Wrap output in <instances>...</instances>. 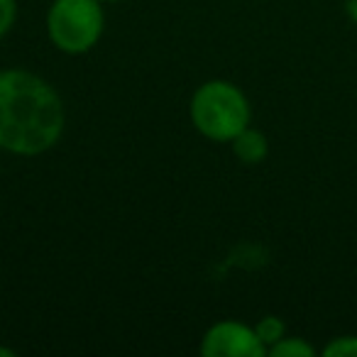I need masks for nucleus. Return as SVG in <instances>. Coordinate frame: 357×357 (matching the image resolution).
Here are the masks:
<instances>
[{"label": "nucleus", "mask_w": 357, "mask_h": 357, "mask_svg": "<svg viewBox=\"0 0 357 357\" xmlns=\"http://www.w3.org/2000/svg\"><path fill=\"white\" fill-rule=\"evenodd\" d=\"M66 110L56 89L25 69L0 71V149L37 157L64 135Z\"/></svg>", "instance_id": "obj_1"}, {"label": "nucleus", "mask_w": 357, "mask_h": 357, "mask_svg": "<svg viewBox=\"0 0 357 357\" xmlns=\"http://www.w3.org/2000/svg\"><path fill=\"white\" fill-rule=\"evenodd\" d=\"M189 118L211 142H233L252 123V108L243 89L225 79H213L194 91Z\"/></svg>", "instance_id": "obj_2"}, {"label": "nucleus", "mask_w": 357, "mask_h": 357, "mask_svg": "<svg viewBox=\"0 0 357 357\" xmlns=\"http://www.w3.org/2000/svg\"><path fill=\"white\" fill-rule=\"evenodd\" d=\"M103 30V0H54L47 10V37L64 54L79 56L91 52Z\"/></svg>", "instance_id": "obj_3"}, {"label": "nucleus", "mask_w": 357, "mask_h": 357, "mask_svg": "<svg viewBox=\"0 0 357 357\" xmlns=\"http://www.w3.org/2000/svg\"><path fill=\"white\" fill-rule=\"evenodd\" d=\"M204 357H264L267 347L259 340L255 326L240 321H218L201 337Z\"/></svg>", "instance_id": "obj_4"}, {"label": "nucleus", "mask_w": 357, "mask_h": 357, "mask_svg": "<svg viewBox=\"0 0 357 357\" xmlns=\"http://www.w3.org/2000/svg\"><path fill=\"white\" fill-rule=\"evenodd\" d=\"M230 144H233L235 157H238L243 164H248V167L262 164L264 159H267V154H269L267 135H264L262 130L252 128V125H248V128H245Z\"/></svg>", "instance_id": "obj_5"}, {"label": "nucleus", "mask_w": 357, "mask_h": 357, "mask_svg": "<svg viewBox=\"0 0 357 357\" xmlns=\"http://www.w3.org/2000/svg\"><path fill=\"white\" fill-rule=\"evenodd\" d=\"M267 355H272V357H313L316 355V347H313L308 340H303V337L284 335L282 340L274 342V345L269 347Z\"/></svg>", "instance_id": "obj_6"}, {"label": "nucleus", "mask_w": 357, "mask_h": 357, "mask_svg": "<svg viewBox=\"0 0 357 357\" xmlns=\"http://www.w3.org/2000/svg\"><path fill=\"white\" fill-rule=\"evenodd\" d=\"M255 331H257L259 340H262L264 347L269 350L274 342H279L284 335H287V323H284L279 316H264L255 323Z\"/></svg>", "instance_id": "obj_7"}, {"label": "nucleus", "mask_w": 357, "mask_h": 357, "mask_svg": "<svg viewBox=\"0 0 357 357\" xmlns=\"http://www.w3.org/2000/svg\"><path fill=\"white\" fill-rule=\"evenodd\" d=\"M326 357H357V335H340L333 337L326 347H323Z\"/></svg>", "instance_id": "obj_8"}, {"label": "nucleus", "mask_w": 357, "mask_h": 357, "mask_svg": "<svg viewBox=\"0 0 357 357\" xmlns=\"http://www.w3.org/2000/svg\"><path fill=\"white\" fill-rule=\"evenodd\" d=\"M17 22V0H0V40Z\"/></svg>", "instance_id": "obj_9"}, {"label": "nucleus", "mask_w": 357, "mask_h": 357, "mask_svg": "<svg viewBox=\"0 0 357 357\" xmlns=\"http://www.w3.org/2000/svg\"><path fill=\"white\" fill-rule=\"evenodd\" d=\"M345 15L357 25V0H345Z\"/></svg>", "instance_id": "obj_10"}, {"label": "nucleus", "mask_w": 357, "mask_h": 357, "mask_svg": "<svg viewBox=\"0 0 357 357\" xmlns=\"http://www.w3.org/2000/svg\"><path fill=\"white\" fill-rule=\"evenodd\" d=\"M0 357H15V350H10V347H0Z\"/></svg>", "instance_id": "obj_11"}, {"label": "nucleus", "mask_w": 357, "mask_h": 357, "mask_svg": "<svg viewBox=\"0 0 357 357\" xmlns=\"http://www.w3.org/2000/svg\"><path fill=\"white\" fill-rule=\"evenodd\" d=\"M103 3H123V0H103Z\"/></svg>", "instance_id": "obj_12"}]
</instances>
